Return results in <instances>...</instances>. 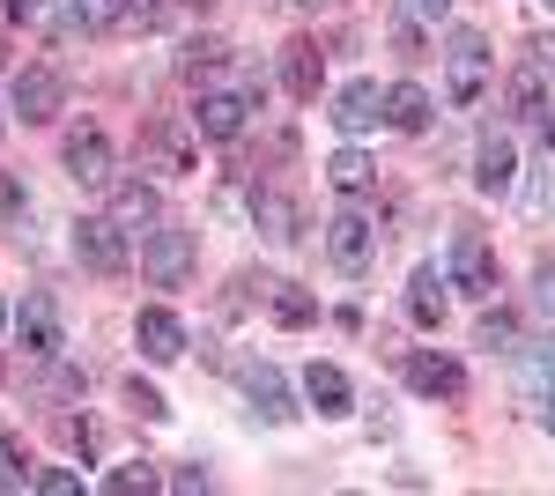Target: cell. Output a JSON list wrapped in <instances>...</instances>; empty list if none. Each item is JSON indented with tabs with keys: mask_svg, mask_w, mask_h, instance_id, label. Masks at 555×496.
<instances>
[{
	"mask_svg": "<svg viewBox=\"0 0 555 496\" xmlns=\"http://www.w3.org/2000/svg\"><path fill=\"white\" fill-rule=\"evenodd\" d=\"M67 23H82V30H112V23H127V0H67Z\"/></svg>",
	"mask_w": 555,
	"mask_h": 496,
	"instance_id": "obj_24",
	"label": "cell"
},
{
	"mask_svg": "<svg viewBox=\"0 0 555 496\" xmlns=\"http://www.w3.org/2000/svg\"><path fill=\"white\" fill-rule=\"evenodd\" d=\"M8 23H23V30H67L52 15V0H8Z\"/></svg>",
	"mask_w": 555,
	"mask_h": 496,
	"instance_id": "obj_27",
	"label": "cell"
},
{
	"mask_svg": "<svg viewBox=\"0 0 555 496\" xmlns=\"http://www.w3.org/2000/svg\"><path fill=\"white\" fill-rule=\"evenodd\" d=\"M8 327H15V341H23V356H38V364H52V356L67 348V333H60V304H52L44 290L23 296V311H15Z\"/></svg>",
	"mask_w": 555,
	"mask_h": 496,
	"instance_id": "obj_5",
	"label": "cell"
},
{
	"mask_svg": "<svg viewBox=\"0 0 555 496\" xmlns=\"http://www.w3.org/2000/svg\"><path fill=\"white\" fill-rule=\"evenodd\" d=\"M274 319H282V327H311V319H319V304H311L297 282H274Z\"/></svg>",
	"mask_w": 555,
	"mask_h": 496,
	"instance_id": "obj_25",
	"label": "cell"
},
{
	"mask_svg": "<svg viewBox=\"0 0 555 496\" xmlns=\"http://www.w3.org/2000/svg\"><path fill=\"white\" fill-rule=\"evenodd\" d=\"M444 67H452V104H481V89H489V44H481V30H452Z\"/></svg>",
	"mask_w": 555,
	"mask_h": 496,
	"instance_id": "obj_6",
	"label": "cell"
},
{
	"mask_svg": "<svg viewBox=\"0 0 555 496\" xmlns=\"http://www.w3.org/2000/svg\"><path fill=\"white\" fill-rule=\"evenodd\" d=\"M408 15H415V23H444V15H452V0H408Z\"/></svg>",
	"mask_w": 555,
	"mask_h": 496,
	"instance_id": "obj_34",
	"label": "cell"
},
{
	"mask_svg": "<svg viewBox=\"0 0 555 496\" xmlns=\"http://www.w3.org/2000/svg\"><path fill=\"white\" fill-rule=\"evenodd\" d=\"M548 112V89H541V60L512 75V119H541Z\"/></svg>",
	"mask_w": 555,
	"mask_h": 496,
	"instance_id": "obj_23",
	"label": "cell"
},
{
	"mask_svg": "<svg viewBox=\"0 0 555 496\" xmlns=\"http://www.w3.org/2000/svg\"><path fill=\"white\" fill-rule=\"evenodd\" d=\"M253 215H259V230H267L274 245H289V238L304 230L297 201H289V193H274V186H259V193H253Z\"/></svg>",
	"mask_w": 555,
	"mask_h": 496,
	"instance_id": "obj_18",
	"label": "cell"
},
{
	"mask_svg": "<svg viewBox=\"0 0 555 496\" xmlns=\"http://www.w3.org/2000/svg\"><path fill=\"white\" fill-rule=\"evenodd\" d=\"M533 60H541V67H555V38H541V44H533Z\"/></svg>",
	"mask_w": 555,
	"mask_h": 496,
	"instance_id": "obj_35",
	"label": "cell"
},
{
	"mask_svg": "<svg viewBox=\"0 0 555 496\" xmlns=\"http://www.w3.org/2000/svg\"><path fill=\"white\" fill-rule=\"evenodd\" d=\"M297 8H326V0H297Z\"/></svg>",
	"mask_w": 555,
	"mask_h": 496,
	"instance_id": "obj_38",
	"label": "cell"
},
{
	"mask_svg": "<svg viewBox=\"0 0 555 496\" xmlns=\"http://www.w3.org/2000/svg\"><path fill=\"white\" fill-rule=\"evenodd\" d=\"M408 385L429 393V400H460V393H467V371H460L452 356H437V348H415V356H408Z\"/></svg>",
	"mask_w": 555,
	"mask_h": 496,
	"instance_id": "obj_10",
	"label": "cell"
},
{
	"mask_svg": "<svg viewBox=\"0 0 555 496\" xmlns=\"http://www.w3.org/2000/svg\"><path fill=\"white\" fill-rule=\"evenodd\" d=\"M112 222H119V230L156 222V193H149V186H112Z\"/></svg>",
	"mask_w": 555,
	"mask_h": 496,
	"instance_id": "obj_22",
	"label": "cell"
},
{
	"mask_svg": "<svg viewBox=\"0 0 555 496\" xmlns=\"http://www.w3.org/2000/svg\"><path fill=\"white\" fill-rule=\"evenodd\" d=\"M541 133H548V149H555V97H548V112H541Z\"/></svg>",
	"mask_w": 555,
	"mask_h": 496,
	"instance_id": "obj_36",
	"label": "cell"
},
{
	"mask_svg": "<svg viewBox=\"0 0 555 496\" xmlns=\"http://www.w3.org/2000/svg\"><path fill=\"white\" fill-rule=\"evenodd\" d=\"M60 104H67V75H60V67H23V75H15V112L30 126L60 119Z\"/></svg>",
	"mask_w": 555,
	"mask_h": 496,
	"instance_id": "obj_8",
	"label": "cell"
},
{
	"mask_svg": "<svg viewBox=\"0 0 555 496\" xmlns=\"http://www.w3.org/2000/svg\"><path fill=\"white\" fill-rule=\"evenodd\" d=\"M512 178H518V156H512V133H489L481 141V170H474V186L496 201V193H512Z\"/></svg>",
	"mask_w": 555,
	"mask_h": 496,
	"instance_id": "obj_17",
	"label": "cell"
},
{
	"mask_svg": "<svg viewBox=\"0 0 555 496\" xmlns=\"http://www.w3.org/2000/svg\"><path fill=\"white\" fill-rule=\"evenodd\" d=\"M193 156H201V126L193 119H149L141 126V170H164V178H185L193 170Z\"/></svg>",
	"mask_w": 555,
	"mask_h": 496,
	"instance_id": "obj_1",
	"label": "cell"
},
{
	"mask_svg": "<svg viewBox=\"0 0 555 496\" xmlns=\"http://www.w3.org/2000/svg\"><path fill=\"white\" fill-rule=\"evenodd\" d=\"M385 119V89L378 82H348L341 97H334V126L341 133H363V126H378Z\"/></svg>",
	"mask_w": 555,
	"mask_h": 496,
	"instance_id": "obj_14",
	"label": "cell"
},
{
	"mask_svg": "<svg viewBox=\"0 0 555 496\" xmlns=\"http://www.w3.org/2000/svg\"><path fill=\"white\" fill-rule=\"evenodd\" d=\"M127 400H133L141 415H149V422H164V415H171V408H164V393H156V385H141V378L127 385Z\"/></svg>",
	"mask_w": 555,
	"mask_h": 496,
	"instance_id": "obj_32",
	"label": "cell"
},
{
	"mask_svg": "<svg viewBox=\"0 0 555 496\" xmlns=\"http://www.w3.org/2000/svg\"><path fill=\"white\" fill-rule=\"evenodd\" d=\"M326 252H334L341 275H371V267H378V222L356 215V207H341V215L326 222Z\"/></svg>",
	"mask_w": 555,
	"mask_h": 496,
	"instance_id": "obj_2",
	"label": "cell"
},
{
	"mask_svg": "<svg viewBox=\"0 0 555 496\" xmlns=\"http://www.w3.org/2000/svg\"><path fill=\"white\" fill-rule=\"evenodd\" d=\"M75 259L96 267V275H127V230L112 215H82L75 222Z\"/></svg>",
	"mask_w": 555,
	"mask_h": 496,
	"instance_id": "obj_7",
	"label": "cell"
},
{
	"mask_svg": "<svg viewBox=\"0 0 555 496\" xmlns=\"http://www.w3.org/2000/svg\"><path fill=\"white\" fill-rule=\"evenodd\" d=\"M38 474H30V459L15 445V430H0V489H30Z\"/></svg>",
	"mask_w": 555,
	"mask_h": 496,
	"instance_id": "obj_26",
	"label": "cell"
},
{
	"mask_svg": "<svg viewBox=\"0 0 555 496\" xmlns=\"http://www.w3.org/2000/svg\"><path fill=\"white\" fill-rule=\"evenodd\" d=\"M8 319H15V311H8V304H0V327H8Z\"/></svg>",
	"mask_w": 555,
	"mask_h": 496,
	"instance_id": "obj_37",
	"label": "cell"
},
{
	"mask_svg": "<svg viewBox=\"0 0 555 496\" xmlns=\"http://www.w3.org/2000/svg\"><path fill=\"white\" fill-rule=\"evenodd\" d=\"M67 170H75V186H112V141L96 126H75L67 133Z\"/></svg>",
	"mask_w": 555,
	"mask_h": 496,
	"instance_id": "obj_12",
	"label": "cell"
},
{
	"mask_svg": "<svg viewBox=\"0 0 555 496\" xmlns=\"http://www.w3.org/2000/svg\"><path fill=\"white\" fill-rule=\"evenodd\" d=\"M304 400H311L319 415H348L356 385H348V371H341V364H311V371H304Z\"/></svg>",
	"mask_w": 555,
	"mask_h": 496,
	"instance_id": "obj_16",
	"label": "cell"
},
{
	"mask_svg": "<svg viewBox=\"0 0 555 496\" xmlns=\"http://www.w3.org/2000/svg\"><path fill=\"white\" fill-rule=\"evenodd\" d=\"M133 341H141V356H149V364H178V356H185V327H178L164 304H149V311L133 319Z\"/></svg>",
	"mask_w": 555,
	"mask_h": 496,
	"instance_id": "obj_11",
	"label": "cell"
},
{
	"mask_svg": "<svg viewBox=\"0 0 555 496\" xmlns=\"http://www.w3.org/2000/svg\"><path fill=\"white\" fill-rule=\"evenodd\" d=\"M444 290H452V282H444L437 267H423V275L408 282V319H415V327H437V319H444Z\"/></svg>",
	"mask_w": 555,
	"mask_h": 496,
	"instance_id": "obj_20",
	"label": "cell"
},
{
	"mask_svg": "<svg viewBox=\"0 0 555 496\" xmlns=\"http://www.w3.org/2000/svg\"><path fill=\"white\" fill-rule=\"evenodd\" d=\"M541 8H555V0H541Z\"/></svg>",
	"mask_w": 555,
	"mask_h": 496,
	"instance_id": "obj_39",
	"label": "cell"
},
{
	"mask_svg": "<svg viewBox=\"0 0 555 496\" xmlns=\"http://www.w3.org/2000/svg\"><path fill=\"white\" fill-rule=\"evenodd\" d=\"M533 311H541V319H555V259H541V267H533Z\"/></svg>",
	"mask_w": 555,
	"mask_h": 496,
	"instance_id": "obj_31",
	"label": "cell"
},
{
	"mask_svg": "<svg viewBox=\"0 0 555 496\" xmlns=\"http://www.w3.org/2000/svg\"><path fill=\"white\" fill-rule=\"evenodd\" d=\"M193 230H149V238H141V275H149V282H156V290H178V282H185V275H193Z\"/></svg>",
	"mask_w": 555,
	"mask_h": 496,
	"instance_id": "obj_3",
	"label": "cell"
},
{
	"mask_svg": "<svg viewBox=\"0 0 555 496\" xmlns=\"http://www.w3.org/2000/svg\"><path fill=\"white\" fill-rule=\"evenodd\" d=\"M38 489L67 496V489H82V474H67V467H44V474H38Z\"/></svg>",
	"mask_w": 555,
	"mask_h": 496,
	"instance_id": "obj_33",
	"label": "cell"
},
{
	"mask_svg": "<svg viewBox=\"0 0 555 496\" xmlns=\"http://www.w3.org/2000/svg\"><path fill=\"white\" fill-rule=\"evenodd\" d=\"M267 89L245 82V89H201V104H193V126L208 133V141H237L245 133V112H253Z\"/></svg>",
	"mask_w": 555,
	"mask_h": 496,
	"instance_id": "obj_4",
	"label": "cell"
},
{
	"mask_svg": "<svg viewBox=\"0 0 555 496\" xmlns=\"http://www.w3.org/2000/svg\"><path fill=\"white\" fill-rule=\"evenodd\" d=\"M452 282L467 296H496V252H489L481 230H460L452 238Z\"/></svg>",
	"mask_w": 555,
	"mask_h": 496,
	"instance_id": "obj_9",
	"label": "cell"
},
{
	"mask_svg": "<svg viewBox=\"0 0 555 496\" xmlns=\"http://www.w3.org/2000/svg\"><path fill=\"white\" fill-rule=\"evenodd\" d=\"M104 489H112V496H133V489H156V467H119V474H104Z\"/></svg>",
	"mask_w": 555,
	"mask_h": 496,
	"instance_id": "obj_30",
	"label": "cell"
},
{
	"mask_svg": "<svg viewBox=\"0 0 555 496\" xmlns=\"http://www.w3.org/2000/svg\"><path fill=\"white\" fill-rule=\"evenodd\" d=\"M326 178H334V193H348V201H356V193H371V186H378V164H371L363 149H341V156L326 164Z\"/></svg>",
	"mask_w": 555,
	"mask_h": 496,
	"instance_id": "obj_21",
	"label": "cell"
},
{
	"mask_svg": "<svg viewBox=\"0 0 555 496\" xmlns=\"http://www.w3.org/2000/svg\"><path fill=\"white\" fill-rule=\"evenodd\" d=\"M282 82H289V97H304V104H311V97H319V82H326V52H319L311 38H289V44H282Z\"/></svg>",
	"mask_w": 555,
	"mask_h": 496,
	"instance_id": "obj_13",
	"label": "cell"
},
{
	"mask_svg": "<svg viewBox=\"0 0 555 496\" xmlns=\"http://www.w3.org/2000/svg\"><path fill=\"white\" fill-rule=\"evenodd\" d=\"M127 23H141V30H164V23H178V0H127Z\"/></svg>",
	"mask_w": 555,
	"mask_h": 496,
	"instance_id": "obj_28",
	"label": "cell"
},
{
	"mask_svg": "<svg viewBox=\"0 0 555 496\" xmlns=\"http://www.w3.org/2000/svg\"><path fill=\"white\" fill-rule=\"evenodd\" d=\"M512 341H518V327L504 319V311H489V319L474 327V348H512Z\"/></svg>",
	"mask_w": 555,
	"mask_h": 496,
	"instance_id": "obj_29",
	"label": "cell"
},
{
	"mask_svg": "<svg viewBox=\"0 0 555 496\" xmlns=\"http://www.w3.org/2000/svg\"><path fill=\"white\" fill-rule=\"evenodd\" d=\"M385 119L400 126V133H423L429 126V89L423 82H392L385 89Z\"/></svg>",
	"mask_w": 555,
	"mask_h": 496,
	"instance_id": "obj_19",
	"label": "cell"
},
{
	"mask_svg": "<svg viewBox=\"0 0 555 496\" xmlns=\"http://www.w3.org/2000/svg\"><path fill=\"white\" fill-rule=\"evenodd\" d=\"M245 393L259 400V415H267V422H289V415H297V400H289V378L274 371V364H245Z\"/></svg>",
	"mask_w": 555,
	"mask_h": 496,
	"instance_id": "obj_15",
	"label": "cell"
}]
</instances>
